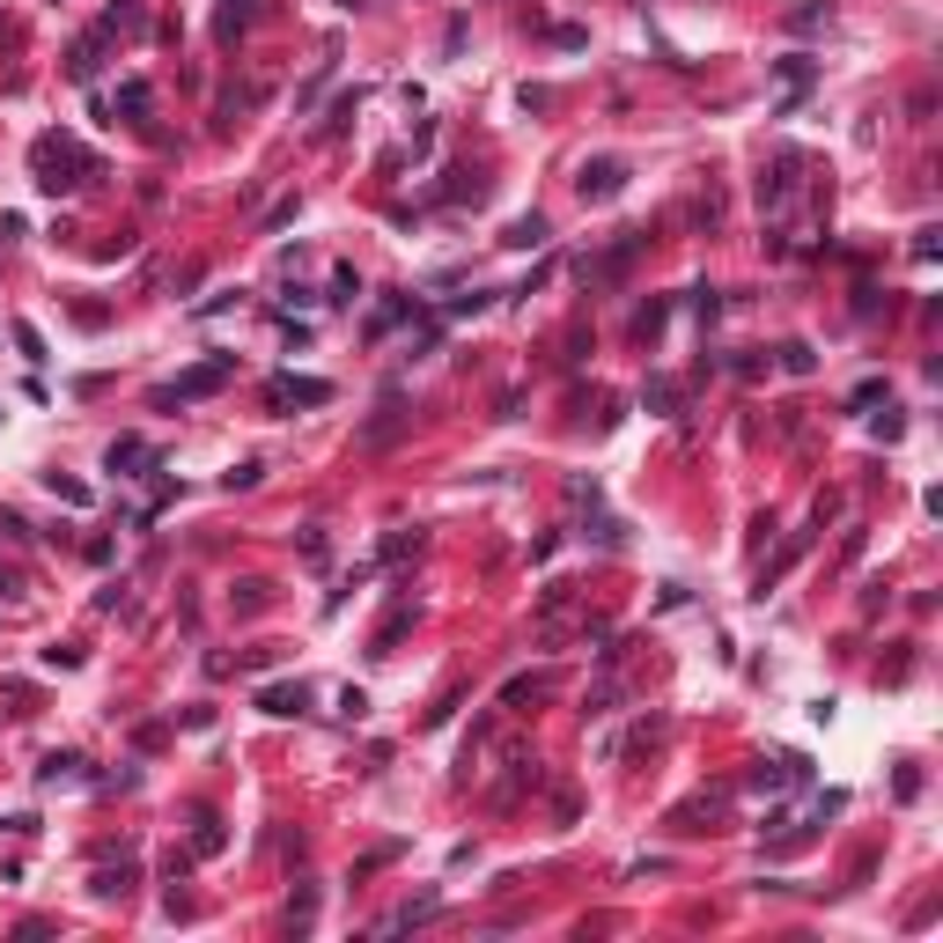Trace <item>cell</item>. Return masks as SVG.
I'll return each instance as SVG.
<instances>
[{"label": "cell", "instance_id": "obj_1", "mask_svg": "<svg viewBox=\"0 0 943 943\" xmlns=\"http://www.w3.org/2000/svg\"><path fill=\"white\" fill-rule=\"evenodd\" d=\"M30 170H37V192H81L89 177H97V155L81 148L75 133H37V148H30Z\"/></svg>", "mask_w": 943, "mask_h": 943}, {"label": "cell", "instance_id": "obj_2", "mask_svg": "<svg viewBox=\"0 0 943 943\" xmlns=\"http://www.w3.org/2000/svg\"><path fill=\"white\" fill-rule=\"evenodd\" d=\"M229 369H236V354H214V362H199V369H185L177 384H163V391H155V406L170 413V406H185V398H214V391L229 384Z\"/></svg>", "mask_w": 943, "mask_h": 943}, {"label": "cell", "instance_id": "obj_3", "mask_svg": "<svg viewBox=\"0 0 943 943\" xmlns=\"http://www.w3.org/2000/svg\"><path fill=\"white\" fill-rule=\"evenodd\" d=\"M575 192L590 199V207H604V199H620V192H626V163H620V155H590V163L575 170Z\"/></svg>", "mask_w": 943, "mask_h": 943}, {"label": "cell", "instance_id": "obj_4", "mask_svg": "<svg viewBox=\"0 0 943 943\" xmlns=\"http://www.w3.org/2000/svg\"><path fill=\"white\" fill-rule=\"evenodd\" d=\"M266 406H274V413H288V406H332V384H324V376H274V384H266Z\"/></svg>", "mask_w": 943, "mask_h": 943}, {"label": "cell", "instance_id": "obj_5", "mask_svg": "<svg viewBox=\"0 0 943 943\" xmlns=\"http://www.w3.org/2000/svg\"><path fill=\"white\" fill-rule=\"evenodd\" d=\"M103 45H111V30H81L75 45H67V81H97V67H103Z\"/></svg>", "mask_w": 943, "mask_h": 943}, {"label": "cell", "instance_id": "obj_6", "mask_svg": "<svg viewBox=\"0 0 943 943\" xmlns=\"http://www.w3.org/2000/svg\"><path fill=\"white\" fill-rule=\"evenodd\" d=\"M501 767H509V774H501V789L487 796V803H495V811H509V803H517L523 789H539V759H531V752H509Z\"/></svg>", "mask_w": 943, "mask_h": 943}, {"label": "cell", "instance_id": "obj_7", "mask_svg": "<svg viewBox=\"0 0 943 943\" xmlns=\"http://www.w3.org/2000/svg\"><path fill=\"white\" fill-rule=\"evenodd\" d=\"M103 465L119 472V479H133V472H148V465H155V450L141 443V435H119V443L103 450Z\"/></svg>", "mask_w": 943, "mask_h": 943}, {"label": "cell", "instance_id": "obj_8", "mask_svg": "<svg viewBox=\"0 0 943 943\" xmlns=\"http://www.w3.org/2000/svg\"><path fill=\"white\" fill-rule=\"evenodd\" d=\"M789 192H796V155H781V163L759 177V207H767V214H781V207H789Z\"/></svg>", "mask_w": 943, "mask_h": 943}, {"label": "cell", "instance_id": "obj_9", "mask_svg": "<svg viewBox=\"0 0 943 943\" xmlns=\"http://www.w3.org/2000/svg\"><path fill=\"white\" fill-rule=\"evenodd\" d=\"M258 708H266V715H302V708H310V686H266V694H258Z\"/></svg>", "mask_w": 943, "mask_h": 943}, {"label": "cell", "instance_id": "obj_10", "mask_svg": "<svg viewBox=\"0 0 943 943\" xmlns=\"http://www.w3.org/2000/svg\"><path fill=\"white\" fill-rule=\"evenodd\" d=\"M89 892H97V899H133V869H125V863L119 869H97V877H89Z\"/></svg>", "mask_w": 943, "mask_h": 943}, {"label": "cell", "instance_id": "obj_11", "mask_svg": "<svg viewBox=\"0 0 943 943\" xmlns=\"http://www.w3.org/2000/svg\"><path fill=\"white\" fill-rule=\"evenodd\" d=\"M266 15V0H222V37H236L244 23H258Z\"/></svg>", "mask_w": 943, "mask_h": 943}, {"label": "cell", "instance_id": "obj_12", "mask_svg": "<svg viewBox=\"0 0 943 943\" xmlns=\"http://www.w3.org/2000/svg\"><path fill=\"white\" fill-rule=\"evenodd\" d=\"M428 914H435V899H413V907H398V914L376 921V936H391V929H413V921H428Z\"/></svg>", "mask_w": 943, "mask_h": 943}, {"label": "cell", "instance_id": "obj_13", "mask_svg": "<svg viewBox=\"0 0 943 943\" xmlns=\"http://www.w3.org/2000/svg\"><path fill=\"white\" fill-rule=\"evenodd\" d=\"M509 251H531V244H546V222L539 214H523V222H509V236H501Z\"/></svg>", "mask_w": 943, "mask_h": 943}, {"label": "cell", "instance_id": "obj_14", "mask_svg": "<svg viewBox=\"0 0 943 943\" xmlns=\"http://www.w3.org/2000/svg\"><path fill=\"white\" fill-rule=\"evenodd\" d=\"M103 30H111V37H119V30H141V0H111V8H103Z\"/></svg>", "mask_w": 943, "mask_h": 943}, {"label": "cell", "instance_id": "obj_15", "mask_svg": "<svg viewBox=\"0 0 943 943\" xmlns=\"http://www.w3.org/2000/svg\"><path fill=\"white\" fill-rule=\"evenodd\" d=\"M546 686H553L546 670H531V678H509V694H501V700H509V708H523V700H539Z\"/></svg>", "mask_w": 943, "mask_h": 943}, {"label": "cell", "instance_id": "obj_16", "mask_svg": "<svg viewBox=\"0 0 943 943\" xmlns=\"http://www.w3.org/2000/svg\"><path fill=\"white\" fill-rule=\"evenodd\" d=\"M310 921H318V892H310V885H302V892H296V899H288V929H296V936H302V929H310Z\"/></svg>", "mask_w": 943, "mask_h": 943}, {"label": "cell", "instance_id": "obj_17", "mask_svg": "<svg viewBox=\"0 0 943 943\" xmlns=\"http://www.w3.org/2000/svg\"><path fill=\"white\" fill-rule=\"evenodd\" d=\"M45 487L59 501H75V509H89V487H81V479H67V472H45Z\"/></svg>", "mask_w": 943, "mask_h": 943}, {"label": "cell", "instance_id": "obj_18", "mask_svg": "<svg viewBox=\"0 0 943 943\" xmlns=\"http://www.w3.org/2000/svg\"><path fill=\"white\" fill-rule=\"evenodd\" d=\"M222 841H229V833H222V819H214V811H199V833H192V847H199V855H214Z\"/></svg>", "mask_w": 943, "mask_h": 943}, {"label": "cell", "instance_id": "obj_19", "mask_svg": "<svg viewBox=\"0 0 943 943\" xmlns=\"http://www.w3.org/2000/svg\"><path fill=\"white\" fill-rule=\"evenodd\" d=\"M75 774H81V759H75V752H52L45 767H37V781H75Z\"/></svg>", "mask_w": 943, "mask_h": 943}, {"label": "cell", "instance_id": "obj_20", "mask_svg": "<svg viewBox=\"0 0 943 943\" xmlns=\"http://www.w3.org/2000/svg\"><path fill=\"white\" fill-rule=\"evenodd\" d=\"M781 369H789V376H811V369H819V354L803 347V340H789V347H781Z\"/></svg>", "mask_w": 943, "mask_h": 943}, {"label": "cell", "instance_id": "obj_21", "mask_svg": "<svg viewBox=\"0 0 943 943\" xmlns=\"http://www.w3.org/2000/svg\"><path fill=\"white\" fill-rule=\"evenodd\" d=\"M119 111H125V119H141V111H148V81H125V89H119Z\"/></svg>", "mask_w": 943, "mask_h": 943}, {"label": "cell", "instance_id": "obj_22", "mask_svg": "<svg viewBox=\"0 0 943 943\" xmlns=\"http://www.w3.org/2000/svg\"><path fill=\"white\" fill-rule=\"evenodd\" d=\"M406 310H413V302H384V310H376V318H369V340H384V332H391V324L406 318Z\"/></svg>", "mask_w": 943, "mask_h": 943}, {"label": "cell", "instance_id": "obj_23", "mask_svg": "<svg viewBox=\"0 0 943 943\" xmlns=\"http://www.w3.org/2000/svg\"><path fill=\"white\" fill-rule=\"evenodd\" d=\"M362 296V274H354V266H340V274H332V302H354Z\"/></svg>", "mask_w": 943, "mask_h": 943}, {"label": "cell", "instance_id": "obj_24", "mask_svg": "<svg viewBox=\"0 0 943 943\" xmlns=\"http://www.w3.org/2000/svg\"><path fill=\"white\" fill-rule=\"evenodd\" d=\"M15 347H23L30 362H45V332H37V324H15Z\"/></svg>", "mask_w": 943, "mask_h": 943}, {"label": "cell", "instance_id": "obj_25", "mask_svg": "<svg viewBox=\"0 0 943 943\" xmlns=\"http://www.w3.org/2000/svg\"><path fill=\"white\" fill-rule=\"evenodd\" d=\"M648 406H656V413H670V406H678V384H670V376H656V384H648Z\"/></svg>", "mask_w": 943, "mask_h": 943}, {"label": "cell", "instance_id": "obj_26", "mask_svg": "<svg viewBox=\"0 0 943 943\" xmlns=\"http://www.w3.org/2000/svg\"><path fill=\"white\" fill-rule=\"evenodd\" d=\"M340 715L362 722V715H369V694H362V686H347V694H340Z\"/></svg>", "mask_w": 943, "mask_h": 943}, {"label": "cell", "instance_id": "obj_27", "mask_svg": "<svg viewBox=\"0 0 943 943\" xmlns=\"http://www.w3.org/2000/svg\"><path fill=\"white\" fill-rule=\"evenodd\" d=\"M45 664H52V670H75V664H81V648H67V642H52V648H45Z\"/></svg>", "mask_w": 943, "mask_h": 943}]
</instances>
